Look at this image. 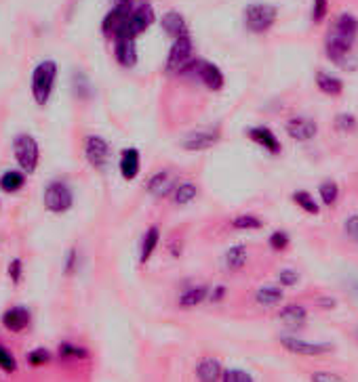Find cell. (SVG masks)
I'll list each match as a JSON object with an SVG mask.
<instances>
[{
  "instance_id": "1",
  "label": "cell",
  "mask_w": 358,
  "mask_h": 382,
  "mask_svg": "<svg viewBox=\"0 0 358 382\" xmlns=\"http://www.w3.org/2000/svg\"><path fill=\"white\" fill-rule=\"evenodd\" d=\"M55 80H57V61L45 59L34 67L30 88H32V97H34L36 106L45 108L49 103V99L53 95V88H55Z\"/></svg>"
},
{
  "instance_id": "2",
  "label": "cell",
  "mask_w": 358,
  "mask_h": 382,
  "mask_svg": "<svg viewBox=\"0 0 358 382\" xmlns=\"http://www.w3.org/2000/svg\"><path fill=\"white\" fill-rule=\"evenodd\" d=\"M179 76H192V78H197L201 84H205V88L217 93L223 88L225 84V76L223 72L219 69L217 63L209 61V59H201V57H194L192 63L183 69V72Z\"/></svg>"
},
{
  "instance_id": "3",
  "label": "cell",
  "mask_w": 358,
  "mask_h": 382,
  "mask_svg": "<svg viewBox=\"0 0 358 382\" xmlns=\"http://www.w3.org/2000/svg\"><path fill=\"white\" fill-rule=\"evenodd\" d=\"M278 19V9L270 3H253L243 11V23L251 34H266Z\"/></svg>"
},
{
  "instance_id": "4",
  "label": "cell",
  "mask_w": 358,
  "mask_h": 382,
  "mask_svg": "<svg viewBox=\"0 0 358 382\" xmlns=\"http://www.w3.org/2000/svg\"><path fill=\"white\" fill-rule=\"evenodd\" d=\"M154 21H156V13H154L152 5L142 3V5L131 9V13H128V17L124 19V23L118 29L114 40L116 38H133V40H137Z\"/></svg>"
},
{
  "instance_id": "5",
  "label": "cell",
  "mask_w": 358,
  "mask_h": 382,
  "mask_svg": "<svg viewBox=\"0 0 358 382\" xmlns=\"http://www.w3.org/2000/svg\"><path fill=\"white\" fill-rule=\"evenodd\" d=\"M13 154L15 160L19 164V168L25 172V175H32V172H36L38 162H41V145L38 141L32 134H17L13 139Z\"/></svg>"
},
{
  "instance_id": "6",
  "label": "cell",
  "mask_w": 358,
  "mask_h": 382,
  "mask_svg": "<svg viewBox=\"0 0 358 382\" xmlns=\"http://www.w3.org/2000/svg\"><path fill=\"white\" fill-rule=\"evenodd\" d=\"M43 204L53 215H66L74 206V191L66 181H51L45 187Z\"/></svg>"
},
{
  "instance_id": "7",
  "label": "cell",
  "mask_w": 358,
  "mask_h": 382,
  "mask_svg": "<svg viewBox=\"0 0 358 382\" xmlns=\"http://www.w3.org/2000/svg\"><path fill=\"white\" fill-rule=\"evenodd\" d=\"M192 59H194V43H192L190 34H186V36H179L173 40L169 55H167L165 69L169 74H181L183 69L192 63Z\"/></svg>"
},
{
  "instance_id": "8",
  "label": "cell",
  "mask_w": 358,
  "mask_h": 382,
  "mask_svg": "<svg viewBox=\"0 0 358 382\" xmlns=\"http://www.w3.org/2000/svg\"><path fill=\"white\" fill-rule=\"evenodd\" d=\"M85 158L95 170H106L112 162V147L100 134H89L85 139Z\"/></svg>"
},
{
  "instance_id": "9",
  "label": "cell",
  "mask_w": 358,
  "mask_h": 382,
  "mask_svg": "<svg viewBox=\"0 0 358 382\" xmlns=\"http://www.w3.org/2000/svg\"><path fill=\"white\" fill-rule=\"evenodd\" d=\"M280 344L293 355H302V357H320L331 353L335 346L331 342H308L298 336H280Z\"/></svg>"
},
{
  "instance_id": "10",
  "label": "cell",
  "mask_w": 358,
  "mask_h": 382,
  "mask_svg": "<svg viewBox=\"0 0 358 382\" xmlns=\"http://www.w3.org/2000/svg\"><path fill=\"white\" fill-rule=\"evenodd\" d=\"M179 179L173 170H167V168H162L158 172H154V175L148 179L146 183V191L156 198V200H162V198H167V195H173L175 187H177Z\"/></svg>"
},
{
  "instance_id": "11",
  "label": "cell",
  "mask_w": 358,
  "mask_h": 382,
  "mask_svg": "<svg viewBox=\"0 0 358 382\" xmlns=\"http://www.w3.org/2000/svg\"><path fill=\"white\" fill-rule=\"evenodd\" d=\"M284 130H287V134L293 139V141L306 143V141H312V139L318 134V124H316L312 118H306V116H295V118L287 120Z\"/></svg>"
},
{
  "instance_id": "12",
  "label": "cell",
  "mask_w": 358,
  "mask_h": 382,
  "mask_svg": "<svg viewBox=\"0 0 358 382\" xmlns=\"http://www.w3.org/2000/svg\"><path fill=\"white\" fill-rule=\"evenodd\" d=\"M247 136L251 139L253 143H257L259 147H264V152H268L272 156L280 154V141H278V136L274 134V130L270 126H264V124L251 126V128H247Z\"/></svg>"
},
{
  "instance_id": "13",
  "label": "cell",
  "mask_w": 358,
  "mask_h": 382,
  "mask_svg": "<svg viewBox=\"0 0 358 382\" xmlns=\"http://www.w3.org/2000/svg\"><path fill=\"white\" fill-rule=\"evenodd\" d=\"M221 134L217 130H199V132H190L183 141L181 147L186 152H207L219 143Z\"/></svg>"
},
{
  "instance_id": "14",
  "label": "cell",
  "mask_w": 358,
  "mask_h": 382,
  "mask_svg": "<svg viewBox=\"0 0 358 382\" xmlns=\"http://www.w3.org/2000/svg\"><path fill=\"white\" fill-rule=\"evenodd\" d=\"M0 322H3V326H5L9 332L19 334V332H23V330L30 326V322H32V313H30V309H27V307L17 305V307L7 309L5 313H3V318H0Z\"/></svg>"
},
{
  "instance_id": "15",
  "label": "cell",
  "mask_w": 358,
  "mask_h": 382,
  "mask_svg": "<svg viewBox=\"0 0 358 382\" xmlns=\"http://www.w3.org/2000/svg\"><path fill=\"white\" fill-rule=\"evenodd\" d=\"M118 170L120 177L124 181H135L139 170H142V154L137 147H126L120 154V162H118Z\"/></svg>"
},
{
  "instance_id": "16",
  "label": "cell",
  "mask_w": 358,
  "mask_h": 382,
  "mask_svg": "<svg viewBox=\"0 0 358 382\" xmlns=\"http://www.w3.org/2000/svg\"><path fill=\"white\" fill-rule=\"evenodd\" d=\"M131 9H133L131 5H124V3H118L116 7H112V9L106 13L104 21H102V32H104V36L114 38L116 34H118V29L122 27L124 19L128 17V13H131Z\"/></svg>"
},
{
  "instance_id": "17",
  "label": "cell",
  "mask_w": 358,
  "mask_h": 382,
  "mask_svg": "<svg viewBox=\"0 0 358 382\" xmlns=\"http://www.w3.org/2000/svg\"><path fill=\"white\" fill-rule=\"evenodd\" d=\"M114 59L122 67H135L139 61L137 43L133 38H116L114 40Z\"/></svg>"
},
{
  "instance_id": "18",
  "label": "cell",
  "mask_w": 358,
  "mask_h": 382,
  "mask_svg": "<svg viewBox=\"0 0 358 382\" xmlns=\"http://www.w3.org/2000/svg\"><path fill=\"white\" fill-rule=\"evenodd\" d=\"M160 25H162V32H165L167 36H171L173 40L179 38V36H186V34H190L186 17L179 11H175V9L167 11L165 15L160 17Z\"/></svg>"
},
{
  "instance_id": "19",
  "label": "cell",
  "mask_w": 358,
  "mask_h": 382,
  "mask_svg": "<svg viewBox=\"0 0 358 382\" xmlns=\"http://www.w3.org/2000/svg\"><path fill=\"white\" fill-rule=\"evenodd\" d=\"M278 320L289 326V328H300L306 324L308 320V309L304 305H298V302H293V305H284L280 309V313H278Z\"/></svg>"
},
{
  "instance_id": "20",
  "label": "cell",
  "mask_w": 358,
  "mask_h": 382,
  "mask_svg": "<svg viewBox=\"0 0 358 382\" xmlns=\"http://www.w3.org/2000/svg\"><path fill=\"white\" fill-rule=\"evenodd\" d=\"M194 374H197V378L203 380V382H215V380H221L223 366L215 357H203L197 363V368H194Z\"/></svg>"
},
{
  "instance_id": "21",
  "label": "cell",
  "mask_w": 358,
  "mask_h": 382,
  "mask_svg": "<svg viewBox=\"0 0 358 382\" xmlns=\"http://www.w3.org/2000/svg\"><path fill=\"white\" fill-rule=\"evenodd\" d=\"M209 298V286L207 284H197V286H190L179 294V307L183 309H192V307H199Z\"/></svg>"
},
{
  "instance_id": "22",
  "label": "cell",
  "mask_w": 358,
  "mask_h": 382,
  "mask_svg": "<svg viewBox=\"0 0 358 382\" xmlns=\"http://www.w3.org/2000/svg\"><path fill=\"white\" fill-rule=\"evenodd\" d=\"M316 86L320 93L327 97H339L344 93V80L331 72H318L316 74Z\"/></svg>"
},
{
  "instance_id": "23",
  "label": "cell",
  "mask_w": 358,
  "mask_h": 382,
  "mask_svg": "<svg viewBox=\"0 0 358 382\" xmlns=\"http://www.w3.org/2000/svg\"><path fill=\"white\" fill-rule=\"evenodd\" d=\"M158 244H160V227L152 225V227H148V231L144 233V239H142V250H139V263L142 265H146L152 259Z\"/></svg>"
},
{
  "instance_id": "24",
  "label": "cell",
  "mask_w": 358,
  "mask_h": 382,
  "mask_svg": "<svg viewBox=\"0 0 358 382\" xmlns=\"http://www.w3.org/2000/svg\"><path fill=\"white\" fill-rule=\"evenodd\" d=\"M331 29L342 34V36H346V38H350V40H356V36H358V17L352 15V13H342V15H337Z\"/></svg>"
},
{
  "instance_id": "25",
  "label": "cell",
  "mask_w": 358,
  "mask_h": 382,
  "mask_svg": "<svg viewBox=\"0 0 358 382\" xmlns=\"http://www.w3.org/2000/svg\"><path fill=\"white\" fill-rule=\"evenodd\" d=\"M25 185V172L23 170H7L3 177H0V191L5 193H17Z\"/></svg>"
},
{
  "instance_id": "26",
  "label": "cell",
  "mask_w": 358,
  "mask_h": 382,
  "mask_svg": "<svg viewBox=\"0 0 358 382\" xmlns=\"http://www.w3.org/2000/svg\"><path fill=\"white\" fill-rule=\"evenodd\" d=\"M247 246L245 244H236V246H230L223 254V263L230 271H240L245 265H247Z\"/></svg>"
},
{
  "instance_id": "27",
  "label": "cell",
  "mask_w": 358,
  "mask_h": 382,
  "mask_svg": "<svg viewBox=\"0 0 358 382\" xmlns=\"http://www.w3.org/2000/svg\"><path fill=\"white\" fill-rule=\"evenodd\" d=\"M282 298H284V294H282V290L276 288V286H262V288H259V290L255 292V302L262 305V307H268V309L280 305Z\"/></svg>"
},
{
  "instance_id": "28",
  "label": "cell",
  "mask_w": 358,
  "mask_h": 382,
  "mask_svg": "<svg viewBox=\"0 0 358 382\" xmlns=\"http://www.w3.org/2000/svg\"><path fill=\"white\" fill-rule=\"evenodd\" d=\"M197 195H199V187H197V183H192V181H179L175 191H173V200H175L177 206L192 204L194 200H197Z\"/></svg>"
},
{
  "instance_id": "29",
  "label": "cell",
  "mask_w": 358,
  "mask_h": 382,
  "mask_svg": "<svg viewBox=\"0 0 358 382\" xmlns=\"http://www.w3.org/2000/svg\"><path fill=\"white\" fill-rule=\"evenodd\" d=\"M293 202H295L302 211L306 213V215H318L320 213V206L314 202V198H312V193L310 191H304V189H298V191H293Z\"/></svg>"
},
{
  "instance_id": "30",
  "label": "cell",
  "mask_w": 358,
  "mask_h": 382,
  "mask_svg": "<svg viewBox=\"0 0 358 382\" xmlns=\"http://www.w3.org/2000/svg\"><path fill=\"white\" fill-rule=\"evenodd\" d=\"M318 195L324 206H335L339 200V185L335 181H322L318 185Z\"/></svg>"
},
{
  "instance_id": "31",
  "label": "cell",
  "mask_w": 358,
  "mask_h": 382,
  "mask_svg": "<svg viewBox=\"0 0 358 382\" xmlns=\"http://www.w3.org/2000/svg\"><path fill=\"white\" fill-rule=\"evenodd\" d=\"M230 225H232V229H238V231H255V229L264 227V221L255 215H238L232 219Z\"/></svg>"
},
{
  "instance_id": "32",
  "label": "cell",
  "mask_w": 358,
  "mask_h": 382,
  "mask_svg": "<svg viewBox=\"0 0 358 382\" xmlns=\"http://www.w3.org/2000/svg\"><path fill=\"white\" fill-rule=\"evenodd\" d=\"M59 357L61 359H89V351L85 346H78V344H72V342H61L59 344Z\"/></svg>"
},
{
  "instance_id": "33",
  "label": "cell",
  "mask_w": 358,
  "mask_h": 382,
  "mask_svg": "<svg viewBox=\"0 0 358 382\" xmlns=\"http://www.w3.org/2000/svg\"><path fill=\"white\" fill-rule=\"evenodd\" d=\"M0 370L5 374H15L17 372V359L15 355L7 349V346L0 344Z\"/></svg>"
},
{
  "instance_id": "34",
  "label": "cell",
  "mask_w": 358,
  "mask_h": 382,
  "mask_svg": "<svg viewBox=\"0 0 358 382\" xmlns=\"http://www.w3.org/2000/svg\"><path fill=\"white\" fill-rule=\"evenodd\" d=\"M221 380L223 382H253V376L240 368H227V370H223Z\"/></svg>"
},
{
  "instance_id": "35",
  "label": "cell",
  "mask_w": 358,
  "mask_h": 382,
  "mask_svg": "<svg viewBox=\"0 0 358 382\" xmlns=\"http://www.w3.org/2000/svg\"><path fill=\"white\" fill-rule=\"evenodd\" d=\"M25 359H27V363H30L32 368H41V366H45V363L51 361V353L45 349V346H38V349L30 351V353L25 355Z\"/></svg>"
},
{
  "instance_id": "36",
  "label": "cell",
  "mask_w": 358,
  "mask_h": 382,
  "mask_svg": "<svg viewBox=\"0 0 358 382\" xmlns=\"http://www.w3.org/2000/svg\"><path fill=\"white\" fill-rule=\"evenodd\" d=\"M335 128L339 132H354V130H358V120H356L354 114H337Z\"/></svg>"
},
{
  "instance_id": "37",
  "label": "cell",
  "mask_w": 358,
  "mask_h": 382,
  "mask_svg": "<svg viewBox=\"0 0 358 382\" xmlns=\"http://www.w3.org/2000/svg\"><path fill=\"white\" fill-rule=\"evenodd\" d=\"M268 244H270V248H272L274 252H282V250H287V246L291 244V237H289L287 231H274V233L270 235V239H268Z\"/></svg>"
},
{
  "instance_id": "38",
  "label": "cell",
  "mask_w": 358,
  "mask_h": 382,
  "mask_svg": "<svg viewBox=\"0 0 358 382\" xmlns=\"http://www.w3.org/2000/svg\"><path fill=\"white\" fill-rule=\"evenodd\" d=\"M278 282H280V286L295 288L300 284V273L295 269H280L278 271Z\"/></svg>"
},
{
  "instance_id": "39",
  "label": "cell",
  "mask_w": 358,
  "mask_h": 382,
  "mask_svg": "<svg viewBox=\"0 0 358 382\" xmlns=\"http://www.w3.org/2000/svg\"><path fill=\"white\" fill-rule=\"evenodd\" d=\"M329 13V0H314L312 3V21L320 23Z\"/></svg>"
},
{
  "instance_id": "40",
  "label": "cell",
  "mask_w": 358,
  "mask_h": 382,
  "mask_svg": "<svg viewBox=\"0 0 358 382\" xmlns=\"http://www.w3.org/2000/svg\"><path fill=\"white\" fill-rule=\"evenodd\" d=\"M76 269H78V250L70 248L66 252V259H63V271H66V275H74Z\"/></svg>"
},
{
  "instance_id": "41",
  "label": "cell",
  "mask_w": 358,
  "mask_h": 382,
  "mask_svg": "<svg viewBox=\"0 0 358 382\" xmlns=\"http://www.w3.org/2000/svg\"><path fill=\"white\" fill-rule=\"evenodd\" d=\"M9 277H11V282L15 286L21 284V277H23V261L21 259H13L9 263Z\"/></svg>"
},
{
  "instance_id": "42",
  "label": "cell",
  "mask_w": 358,
  "mask_h": 382,
  "mask_svg": "<svg viewBox=\"0 0 358 382\" xmlns=\"http://www.w3.org/2000/svg\"><path fill=\"white\" fill-rule=\"evenodd\" d=\"M344 231L350 239L358 241V215H350L346 221H344Z\"/></svg>"
},
{
  "instance_id": "43",
  "label": "cell",
  "mask_w": 358,
  "mask_h": 382,
  "mask_svg": "<svg viewBox=\"0 0 358 382\" xmlns=\"http://www.w3.org/2000/svg\"><path fill=\"white\" fill-rule=\"evenodd\" d=\"M310 380H312V382H342L344 376L333 374V372H314V374L310 376Z\"/></svg>"
},
{
  "instance_id": "44",
  "label": "cell",
  "mask_w": 358,
  "mask_h": 382,
  "mask_svg": "<svg viewBox=\"0 0 358 382\" xmlns=\"http://www.w3.org/2000/svg\"><path fill=\"white\" fill-rule=\"evenodd\" d=\"M225 286H213V290H209V300L211 302H221L225 296Z\"/></svg>"
},
{
  "instance_id": "45",
  "label": "cell",
  "mask_w": 358,
  "mask_h": 382,
  "mask_svg": "<svg viewBox=\"0 0 358 382\" xmlns=\"http://www.w3.org/2000/svg\"><path fill=\"white\" fill-rule=\"evenodd\" d=\"M320 309H335L337 307V300L335 298H318V302H316Z\"/></svg>"
},
{
  "instance_id": "46",
  "label": "cell",
  "mask_w": 358,
  "mask_h": 382,
  "mask_svg": "<svg viewBox=\"0 0 358 382\" xmlns=\"http://www.w3.org/2000/svg\"><path fill=\"white\" fill-rule=\"evenodd\" d=\"M352 292H354V294L358 296V284H354V286H352Z\"/></svg>"
},
{
  "instance_id": "47",
  "label": "cell",
  "mask_w": 358,
  "mask_h": 382,
  "mask_svg": "<svg viewBox=\"0 0 358 382\" xmlns=\"http://www.w3.org/2000/svg\"><path fill=\"white\" fill-rule=\"evenodd\" d=\"M118 3H124V5H131L133 0H118Z\"/></svg>"
},
{
  "instance_id": "48",
  "label": "cell",
  "mask_w": 358,
  "mask_h": 382,
  "mask_svg": "<svg viewBox=\"0 0 358 382\" xmlns=\"http://www.w3.org/2000/svg\"><path fill=\"white\" fill-rule=\"evenodd\" d=\"M354 336H356V340H358V328L354 330Z\"/></svg>"
}]
</instances>
